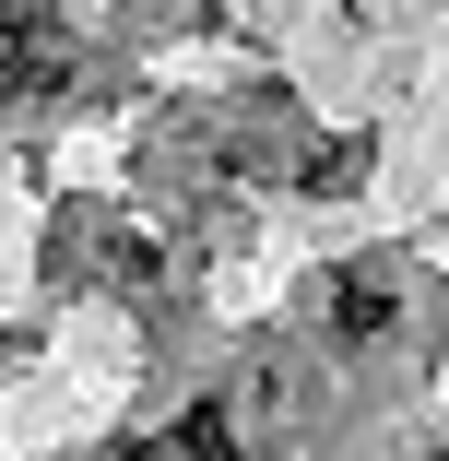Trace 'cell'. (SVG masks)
Instances as JSON below:
<instances>
[{"label":"cell","mask_w":449,"mask_h":461,"mask_svg":"<svg viewBox=\"0 0 449 461\" xmlns=\"http://www.w3.org/2000/svg\"><path fill=\"white\" fill-rule=\"evenodd\" d=\"M71 59L48 48V36H24V13H0V83H13V95H48Z\"/></svg>","instance_id":"cell-1"},{"label":"cell","mask_w":449,"mask_h":461,"mask_svg":"<svg viewBox=\"0 0 449 461\" xmlns=\"http://www.w3.org/2000/svg\"><path fill=\"white\" fill-rule=\"evenodd\" d=\"M331 331H343V343L391 331V296H379V285H355V272H343V285H331Z\"/></svg>","instance_id":"cell-2"}]
</instances>
